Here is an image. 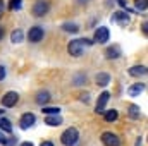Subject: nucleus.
<instances>
[{
	"mask_svg": "<svg viewBox=\"0 0 148 146\" xmlns=\"http://www.w3.org/2000/svg\"><path fill=\"white\" fill-rule=\"evenodd\" d=\"M45 124H48V126H60L62 119L59 117V113L57 115H47L45 117Z\"/></svg>",
	"mask_w": 148,
	"mask_h": 146,
	"instance_id": "nucleus-17",
	"label": "nucleus"
},
{
	"mask_svg": "<svg viewBox=\"0 0 148 146\" xmlns=\"http://www.w3.org/2000/svg\"><path fill=\"white\" fill-rule=\"evenodd\" d=\"M45 36V31H43V28L41 26H33L31 29H29V33H28V40L31 41V43H40L41 40Z\"/></svg>",
	"mask_w": 148,
	"mask_h": 146,
	"instance_id": "nucleus-4",
	"label": "nucleus"
},
{
	"mask_svg": "<svg viewBox=\"0 0 148 146\" xmlns=\"http://www.w3.org/2000/svg\"><path fill=\"white\" fill-rule=\"evenodd\" d=\"M112 21H114V23H117L119 26H127V24H129V16H127V12L117 10V12H114Z\"/></svg>",
	"mask_w": 148,
	"mask_h": 146,
	"instance_id": "nucleus-9",
	"label": "nucleus"
},
{
	"mask_svg": "<svg viewBox=\"0 0 148 146\" xmlns=\"http://www.w3.org/2000/svg\"><path fill=\"white\" fill-rule=\"evenodd\" d=\"M21 146H33V143H29V141H26V143H21Z\"/></svg>",
	"mask_w": 148,
	"mask_h": 146,
	"instance_id": "nucleus-32",
	"label": "nucleus"
},
{
	"mask_svg": "<svg viewBox=\"0 0 148 146\" xmlns=\"http://www.w3.org/2000/svg\"><path fill=\"white\" fill-rule=\"evenodd\" d=\"M35 122H36V117H35V113L28 112V113H24V115L21 117V120H19V126H21V129H29V127H31Z\"/></svg>",
	"mask_w": 148,
	"mask_h": 146,
	"instance_id": "nucleus-7",
	"label": "nucleus"
},
{
	"mask_svg": "<svg viewBox=\"0 0 148 146\" xmlns=\"http://www.w3.org/2000/svg\"><path fill=\"white\" fill-rule=\"evenodd\" d=\"M91 45H93L91 40H88V38H77V40L69 41L67 52H69L73 57H81V55H83V50H84L86 46H91Z\"/></svg>",
	"mask_w": 148,
	"mask_h": 146,
	"instance_id": "nucleus-1",
	"label": "nucleus"
},
{
	"mask_svg": "<svg viewBox=\"0 0 148 146\" xmlns=\"http://www.w3.org/2000/svg\"><path fill=\"white\" fill-rule=\"evenodd\" d=\"M141 28H143V33L147 35V33H148V29H147V23H143V26H141Z\"/></svg>",
	"mask_w": 148,
	"mask_h": 146,
	"instance_id": "nucleus-30",
	"label": "nucleus"
},
{
	"mask_svg": "<svg viewBox=\"0 0 148 146\" xmlns=\"http://www.w3.org/2000/svg\"><path fill=\"white\" fill-rule=\"evenodd\" d=\"M0 129H2L3 132H12V124H10V120L0 119Z\"/></svg>",
	"mask_w": 148,
	"mask_h": 146,
	"instance_id": "nucleus-22",
	"label": "nucleus"
},
{
	"mask_svg": "<svg viewBox=\"0 0 148 146\" xmlns=\"http://www.w3.org/2000/svg\"><path fill=\"white\" fill-rule=\"evenodd\" d=\"M23 38H24V33H23L21 29H16V31H12V35H10V41H12V43H21Z\"/></svg>",
	"mask_w": 148,
	"mask_h": 146,
	"instance_id": "nucleus-20",
	"label": "nucleus"
},
{
	"mask_svg": "<svg viewBox=\"0 0 148 146\" xmlns=\"http://www.w3.org/2000/svg\"><path fill=\"white\" fill-rule=\"evenodd\" d=\"M62 29L67 31V33H77V31H79V26H77L76 23H64V24H62Z\"/></svg>",
	"mask_w": 148,
	"mask_h": 146,
	"instance_id": "nucleus-19",
	"label": "nucleus"
},
{
	"mask_svg": "<svg viewBox=\"0 0 148 146\" xmlns=\"http://www.w3.org/2000/svg\"><path fill=\"white\" fill-rule=\"evenodd\" d=\"M109 36H110V33H109V29H107L105 26H100V28L95 29V41H97V43H105V41H109Z\"/></svg>",
	"mask_w": 148,
	"mask_h": 146,
	"instance_id": "nucleus-8",
	"label": "nucleus"
},
{
	"mask_svg": "<svg viewBox=\"0 0 148 146\" xmlns=\"http://www.w3.org/2000/svg\"><path fill=\"white\" fill-rule=\"evenodd\" d=\"M40 146H53V143H52V141H43Z\"/></svg>",
	"mask_w": 148,
	"mask_h": 146,
	"instance_id": "nucleus-28",
	"label": "nucleus"
},
{
	"mask_svg": "<svg viewBox=\"0 0 148 146\" xmlns=\"http://www.w3.org/2000/svg\"><path fill=\"white\" fill-rule=\"evenodd\" d=\"M0 143H2V145H7V141H5V138H2V136H0Z\"/></svg>",
	"mask_w": 148,
	"mask_h": 146,
	"instance_id": "nucleus-33",
	"label": "nucleus"
},
{
	"mask_svg": "<svg viewBox=\"0 0 148 146\" xmlns=\"http://www.w3.org/2000/svg\"><path fill=\"white\" fill-rule=\"evenodd\" d=\"M3 10H5V3H3V0H0V19L3 16Z\"/></svg>",
	"mask_w": 148,
	"mask_h": 146,
	"instance_id": "nucleus-26",
	"label": "nucleus"
},
{
	"mask_svg": "<svg viewBox=\"0 0 148 146\" xmlns=\"http://www.w3.org/2000/svg\"><path fill=\"white\" fill-rule=\"evenodd\" d=\"M105 57L107 59H119L121 57V46L119 45H112V46H109L107 50H105Z\"/></svg>",
	"mask_w": 148,
	"mask_h": 146,
	"instance_id": "nucleus-13",
	"label": "nucleus"
},
{
	"mask_svg": "<svg viewBox=\"0 0 148 146\" xmlns=\"http://www.w3.org/2000/svg\"><path fill=\"white\" fill-rule=\"evenodd\" d=\"M9 9H10V10L21 9V0H10V3H9Z\"/></svg>",
	"mask_w": 148,
	"mask_h": 146,
	"instance_id": "nucleus-25",
	"label": "nucleus"
},
{
	"mask_svg": "<svg viewBox=\"0 0 148 146\" xmlns=\"http://www.w3.org/2000/svg\"><path fill=\"white\" fill-rule=\"evenodd\" d=\"M147 67L145 65H133L131 69H129V76H133V77H141V76H147Z\"/></svg>",
	"mask_w": 148,
	"mask_h": 146,
	"instance_id": "nucleus-14",
	"label": "nucleus"
},
{
	"mask_svg": "<svg viewBox=\"0 0 148 146\" xmlns=\"http://www.w3.org/2000/svg\"><path fill=\"white\" fill-rule=\"evenodd\" d=\"M138 10H147V0H134Z\"/></svg>",
	"mask_w": 148,
	"mask_h": 146,
	"instance_id": "nucleus-24",
	"label": "nucleus"
},
{
	"mask_svg": "<svg viewBox=\"0 0 148 146\" xmlns=\"http://www.w3.org/2000/svg\"><path fill=\"white\" fill-rule=\"evenodd\" d=\"M5 67H3V65H0V81H2V79H3V77H5Z\"/></svg>",
	"mask_w": 148,
	"mask_h": 146,
	"instance_id": "nucleus-27",
	"label": "nucleus"
},
{
	"mask_svg": "<svg viewBox=\"0 0 148 146\" xmlns=\"http://www.w3.org/2000/svg\"><path fill=\"white\" fill-rule=\"evenodd\" d=\"M103 117H105L107 122H115L117 117H119V112H117L115 108L114 110H105V112H103Z\"/></svg>",
	"mask_w": 148,
	"mask_h": 146,
	"instance_id": "nucleus-18",
	"label": "nucleus"
},
{
	"mask_svg": "<svg viewBox=\"0 0 148 146\" xmlns=\"http://www.w3.org/2000/svg\"><path fill=\"white\" fill-rule=\"evenodd\" d=\"M100 139L105 146H121V138L114 132H103Z\"/></svg>",
	"mask_w": 148,
	"mask_h": 146,
	"instance_id": "nucleus-6",
	"label": "nucleus"
},
{
	"mask_svg": "<svg viewBox=\"0 0 148 146\" xmlns=\"http://www.w3.org/2000/svg\"><path fill=\"white\" fill-rule=\"evenodd\" d=\"M41 112H43L45 115H57V113L60 112V108H59V107H45V105H43V110H41Z\"/></svg>",
	"mask_w": 148,
	"mask_h": 146,
	"instance_id": "nucleus-23",
	"label": "nucleus"
},
{
	"mask_svg": "<svg viewBox=\"0 0 148 146\" xmlns=\"http://www.w3.org/2000/svg\"><path fill=\"white\" fill-rule=\"evenodd\" d=\"M17 102H19V95H17L16 91H7V93L2 96V105H3V107H7V108L14 107Z\"/></svg>",
	"mask_w": 148,
	"mask_h": 146,
	"instance_id": "nucleus-3",
	"label": "nucleus"
},
{
	"mask_svg": "<svg viewBox=\"0 0 148 146\" xmlns=\"http://www.w3.org/2000/svg\"><path fill=\"white\" fill-rule=\"evenodd\" d=\"M119 3H121L122 7H126V2H124V0H119Z\"/></svg>",
	"mask_w": 148,
	"mask_h": 146,
	"instance_id": "nucleus-35",
	"label": "nucleus"
},
{
	"mask_svg": "<svg viewBox=\"0 0 148 146\" xmlns=\"http://www.w3.org/2000/svg\"><path fill=\"white\" fill-rule=\"evenodd\" d=\"M50 98H52V96H50V93H48V91H45V89H41V91H38V93H36L35 102H36L38 105H41V107H43V105H47V103L50 102Z\"/></svg>",
	"mask_w": 148,
	"mask_h": 146,
	"instance_id": "nucleus-11",
	"label": "nucleus"
},
{
	"mask_svg": "<svg viewBox=\"0 0 148 146\" xmlns=\"http://www.w3.org/2000/svg\"><path fill=\"white\" fill-rule=\"evenodd\" d=\"M95 81H97L98 86H107V84L110 83V76H109L107 72H98L97 77H95Z\"/></svg>",
	"mask_w": 148,
	"mask_h": 146,
	"instance_id": "nucleus-15",
	"label": "nucleus"
},
{
	"mask_svg": "<svg viewBox=\"0 0 148 146\" xmlns=\"http://www.w3.org/2000/svg\"><path fill=\"white\" fill-rule=\"evenodd\" d=\"M109 98H110V93L109 91H103L102 95H100V98H98V102H97V113H103L105 112V105H107V102H109Z\"/></svg>",
	"mask_w": 148,
	"mask_h": 146,
	"instance_id": "nucleus-10",
	"label": "nucleus"
},
{
	"mask_svg": "<svg viewBox=\"0 0 148 146\" xmlns=\"http://www.w3.org/2000/svg\"><path fill=\"white\" fill-rule=\"evenodd\" d=\"M90 100V95H83V102H88Z\"/></svg>",
	"mask_w": 148,
	"mask_h": 146,
	"instance_id": "nucleus-31",
	"label": "nucleus"
},
{
	"mask_svg": "<svg viewBox=\"0 0 148 146\" xmlns=\"http://www.w3.org/2000/svg\"><path fill=\"white\" fill-rule=\"evenodd\" d=\"M48 10H50V3H48L47 0H38L36 3L33 5V14H35L36 17H41V16H45Z\"/></svg>",
	"mask_w": 148,
	"mask_h": 146,
	"instance_id": "nucleus-5",
	"label": "nucleus"
},
{
	"mask_svg": "<svg viewBox=\"0 0 148 146\" xmlns=\"http://www.w3.org/2000/svg\"><path fill=\"white\" fill-rule=\"evenodd\" d=\"M2 38H3V28L0 26V40H2Z\"/></svg>",
	"mask_w": 148,
	"mask_h": 146,
	"instance_id": "nucleus-34",
	"label": "nucleus"
},
{
	"mask_svg": "<svg viewBox=\"0 0 148 146\" xmlns=\"http://www.w3.org/2000/svg\"><path fill=\"white\" fill-rule=\"evenodd\" d=\"M127 115H129L131 119H134V120H136V119H140V117H141V110H140L138 105H129V107H127Z\"/></svg>",
	"mask_w": 148,
	"mask_h": 146,
	"instance_id": "nucleus-16",
	"label": "nucleus"
},
{
	"mask_svg": "<svg viewBox=\"0 0 148 146\" xmlns=\"http://www.w3.org/2000/svg\"><path fill=\"white\" fill-rule=\"evenodd\" d=\"M77 139H79V132H77V129H74V127L66 129V131L62 132V136H60V143L64 146H74L77 143Z\"/></svg>",
	"mask_w": 148,
	"mask_h": 146,
	"instance_id": "nucleus-2",
	"label": "nucleus"
},
{
	"mask_svg": "<svg viewBox=\"0 0 148 146\" xmlns=\"http://www.w3.org/2000/svg\"><path fill=\"white\" fill-rule=\"evenodd\" d=\"M86 76L84 74H76V76H73V84L74 86H81V84H84L86 83Z\"/></svg>",
	"mask_w": 148,
	"mask_h": 146,
	"instance_id": "nucleus-21",
	"label": "nucleus"
},
{
	"mask_svg": "<svg viewBox=\"0 0 148 146\" xmlns=\"http://www.w3.org/2000/svg\"><path fill=\"white\" fill-rule=\"evenodd\" d=\"M143 91H145V84H143V83H136V84H133V86L127 88V95H129V96H138V95H141Z\"/></svg>",
	"mask_w": 148,
	"mask_h": 146,
	"instance_id": "nucleus-12",
	"label": "nucleus"
},
{
	"mask_svg": "<svg viewBox=\"0 0 148 146\" xmlns=\"http://www.w3.org/2000/svg\"><path fill=\"white\" fill-rule=\"evenodd\" d=\"M88 2H90V0H77V3H79V5H86Z\"/></svg>",
	"mask_w": 148,
	"mask_h": 146,
	"instance_id": "nucleus-29",
	"label": "nucleus"
}]
</instances>
